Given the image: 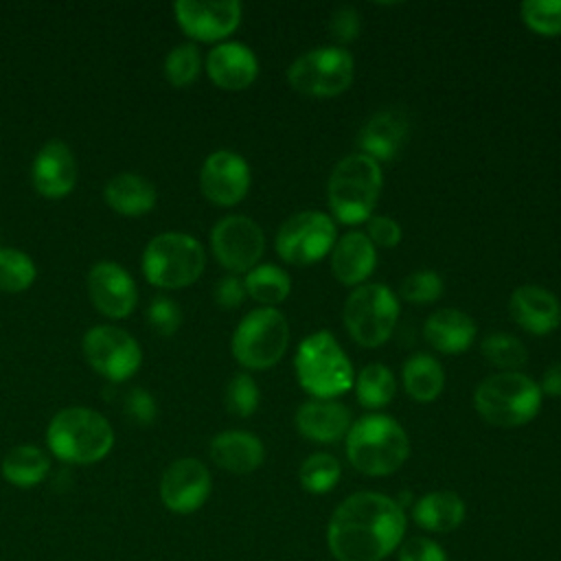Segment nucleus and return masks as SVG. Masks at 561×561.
<instances>
[{"label": "nucleus", "mask_w": 561, "mask_h": 561, "mask_svg": "<svg viewBox=\"0 0 561 561\" xmlns=\"http://www.w3.org/2000/svg\"><path fill=\"white\" fill-rule=\"evenodd\" d=\"M206 72L221 90H245L259 75V59L241 42H219L206 57Z\"/></svg>", "instance_id": "obj_20"}, {"label": "nucleus", "mask_w": 561, "mask_h": 561, "mask_svg": "<svg viewBox=\"0 0 561 561\" xmlns=\"http://www.w3.org/2000/svg\"><path fill=\"white\" fill-rule=\"evenodd\" d=\"M88 294L94 307L114 320L127 318L138 302V289L131 274L114 261H99L90 267Z\"/></svg>", "instance_id": "obj_17"}, {"label": "nucleus", "mask_w": 561, "mask_h": 561, "mask_svg": "<svg viewBox=\"0 0 561 561\" xmlns=\"http://www.w3.org/2000/svg\"><path fill=\"white\" fill-rule=\"evenodd\" d=\"M210 248L221 267L232 274H248L263 256L265 234L245 215H226L210 230Z\"/></svg>", "instance_id": "obj_13"}, {"label": "nucleus", "mask_w": 561, "mask_h": 561, "mask_svg": "<svg viewBox=\"0 0 561 561\" xmlns=\"http://www.w3.org/2000/svg\"><path fill=\"white\" fill-rule=\"evenodd\" d=\"M259 386L248 373H237L228 383L224 392L226 410L234 416H250L259 408Z\"/></svg>", "instance_id": "obj_37"}, {"label": "nucleus", "mask_w": 561, "mask_h": 561, "mask_svg": "<svg viewBox=\"0 0 561 561\" xmlns=\"http://www.w3.org/2000/svg\"><path fill=\"white\" fill-rule=\"evenodd\" d=\"M208 451H210V460L219 469H224L228 473H237V476L256 471L265 458V447L259 440V436H254L252 432H243V430L219 432L210 440Z\"/></svg>", "instance_id": "obj_24"}, {"label": "nucleus", "mask_w": 561, "mask_h": 561, "mask_svg": "<svg viewBox=\"0 0 561 561\" xmlns=\"http://www.w3.org/2000/svg\"><path fill=\"white\" fill-rule=\"evenodd\" d=\"M377 265V252L366 232L348 230L337 237L331 250V272L333 276L348 287L364 285Z\"/></svg>", "instance_id": "obj_22"}, {"label": "nucleus", "mask_w": 561, "mask_h": 561, "mask_svg": "<svg viewBox=\"0 0 561 561\" xmlns=\"http://www.w3.org/2000/svg\"><path fill=\"white\" fill-rule=\"evenodd\" d=\"M519 13L530 31L546 37L561 35V0H526Z\"/></svg>", "instance_id": "obj_36"}, {"label": "nucleus", "mask_w": 561, "mask_h": 561, "mask_svg": "<svg viewBox=\"0 0 561 561\" xmlns=\"http://www.w3.org/2000/svg\"><path fill=\"white\" fill-rule=\"evenodd\" d=\"M296 379L313 399H335L353 388V364L331 331L307 335L294 357Z\"/></svg>", "instance_id": "obj_4"}, {"label": "nucleus", "mask_w": 561, "mask_h": 561, "mask_svg": "<svg viewBox=\"0 0 561 561\" xmlns=\"http://www.w3.org/2000/svg\"><path fill=\"white\" fill-rule=\"evenodd\" d=\"M147 320L151 329L160 335H173L182 324V309L180 305L169 296H156L149 302Z\"/></svg>", "instance_id": "obj_39"}, {"label": "nucleus", "mask_w": 561, "mask_h": 561, "mask_svg": "<svg viewBox=\"0 0 561 561\" xmlns=\"http://www.w3.org/2000/svg\"><path fill=\"white\" fill-rule=\"evenodd\" d=\"M539 388H541V394L561 397V362H557V364L546 368Z\"/></svg>", "instance_id": "obj_45"}, {"label": "nucleus", "mask_w": 561, "mask_h": 561, "mask_svg": "<svg viewBox=\"0 0 561 561\" xmlns=\"http://www.w3.org/2000/svg\"><path fill=\"white\" fill-rule=\"evenodd\" d=\"M340 476H342V467L337 458L324 451H316L307 456L298 469L300 486L313 495L329 493L340 482Z\"/></svg>", "instance_id": "obj_32"}, {"label": "nucleus", "mask_w": 561, "mask_h": 561, "mask_svg": "<svg viewBox=\"0 0 561 561\" xmlns=\"http://www.w3.org/2000/svg\"><path fill=\"white\" fill-rule=\"evenodd\" d=\"M289 344V322L276 307H259L232 333V355L243 368L265 370L280 362Z\"/></svg>", "instance_id": "obj_8"}, {"label": "nucleus", "mask_w": 561, "mask_h": 561, "mask_svg": "<svg viewBox=\"0 0 561 561\" xmlns=\"http://www.w3.org/2000/svg\"><path fill=\"white\" fill-rule=\"evenodd\" d=\"M355 77L353 55L344 46H318L302 53L287 70L289 85L307 96H337Z\"/></svg>", "instance_id": "obj_10"}, {"label": "nucleus", "mask_w": 561, "mask_h": 561, "mask_svg": "<svg viewBox=\"0 0 561 561\" xmlns=\"http://www.w3.org/2000/svg\"><path fill=\"white\" fill-rule=\"evenodd\" d=\"M206 265L202 243L184 232L156 234L142 252L145 278L162 289H182L193 285Z\"/></svg>", "instance_id": "obj_7"}, {"label": "nucleus", "mask_w": 561, "mask_h": 561, "mask_svg": "<svg viewBox=\"0 0 561 561\" xmlns=\"http://www.w3.org/2000/svg\"><path fill=\"white\" fill-rule=\"evenodd\" d=\"M31 182L35 191L48 199L66 197L77 184L72 149L64 140H48L31 164Z\"/></svg>", "instance_id": "obj_18"}, {"label": "nucleus", "mask_w": 561, "mask_h": 561, "mask_svg": "<svg viewBox=\"0 0 561 561\" xmlns=\"http://www.w3.org/2000/svg\"><path fill=\"white\" fill-rule=\"evenodd\" d=\"M199 68H202L199 48L191 42L178 44L175 48L169 50L164 59V77L175 88H186L188 83H193L199 75Z\"/></svg>", "instance_id": "obj_35"}, {"label": "nucleus", "mask_w": 561, "mask_h": 561, "mask_svg": "<svg viewBox=\"0 0 561 561\" xmlns=\"http://www.w3.org/2000/svg\"><path fill=\"white\" fill-rule=\"evenodd\" d=\"M366 237L370 239L373 245L379 248H394L401 241V226L397 219L386 217V215H377L368 219V232Z\"/></svg>", "instance_id": "obj_42"}, {"label": "nucleus", "mask_w": 561, "mask_h": 561, "mask_svg": "<svg viewBox=\"0 0 561 561\" xmlns=\"http://www.w3.org/2000/svg\"><path fill=\"white\" fill-rule=\"evenodd\" d=\"M401 504L377 491L348 495L327 524V543L335 561H383L405 535Z\"/></svg>", "instance_id": "obj_1"}, {"label": "nucleus", "mask_w": 561, "mask_h": 561, "mask_svg": "<svg viewBox=\"0 0 561 561\" xmlns=\"http://www.w3.org/2000/svg\"><path fill=\"white\" fill-rule=\"evenodd\" d=\"M245 291L250 298L265 307H274L283 302L291 291V278L289 274L272 263H261L252 267L243 278Z\"/></svg>", "instance_id": "obj_30"}, {"label": "nucleus", "mask_w": 561, "mask_h": 561, "mask_svg": "<svg viewBox=\"0 0 561 561\" xmlns=\"http://www.w3.org/2000/svg\"><path fill=\"white\" fill-rule=\"evenodd\" d=\"M408 136V116L401 110L375 112L357 134V147L373 160H392Z\"/></svg>", "instance_id": "obj_23"}, {"label": "nucleus", "mask_w": 561, "mask_h": 561, "mask_svg": "<svg viewBox=\"0 0 561 561\" xmlns=\"http://www.w3.org/2000/svg\"><path fill=\"white\" fill-rule=\"evenodd\" d=\"M351 425V410L335 399H311L296 412V430L313 443H335L348 434Z\"/></svg>", "instance_id": "obj_21"}, {"label": "nucleus", "mask_w": 561, "mask_h": 561, "mask_svg": "<svg viewBox=\"0 0 561 561\" xmlns=\"http://www.w3.org/2000/svg\"><path fill=\"white\" fill-rule=\"evenodd\" d=\"M125 410H127V414H129L136 423H151V421L156 419V412H158L153 397H151L147 390H142V388H134V390L127 394V399H125Z\"/></svg>", "instance_id": "obj_44"}, {"label": "nucleus", "mask_w": 561, "mask_h": 561, "mask_svg": "<svg viewBox=\"0 0 561 561\" xmlns=\"http://www.w3.org/2000/svg\"><path fill=\"white\" fill-rule=\"evenodd\" d=\"M48 449L66 462L92 465L105 458L114 445L112 425L90 408H66L46 427Z\"/></svg>", "instance_id": "obj_6"}, {"label": "nucleus", "mask_w": 561, "mask_h": 561, "mask_svg": "<svg viewBox=\"0 0 561 561\" xmlns=\"http://www.w3.org/2000/svg\"><path fill=\"white\" fill-rule=\"evenodd\" d=\"M408 456L410 438L388 414H366L346 434V458L364 476H390Z\"/></svg>", "instance_id": "obj_2"}, {"label": "nucleus", "mask_w": 561, "mask_h": 561, "mask_svg": "<svg viewBox=\"0 0 561 561\" xmlns=\"http://www.w3.org/2000/svg\"><path fill=\"white\" fill-rule=\"evenodd\" d=\"M465 502L454 491H432L412 506V519L427 533H451L465 522Z\"/></svg>", "instance_id": "obj_27"}, {"label": "nucleus", "mask_w": 561, "mask_h": 561, "mask_svg": "<svg viewBox=\"0 0 561 561\" xmlns=\"http://www.w3.org/2000/svg\"><path fill=\"white\" fill-rule=\"evenodd\" d=\"M248 291L243 285V278H239L237 274H228L224 278L217 280L215 285V302L224 309H234L245 300Z\"/></svg>", "instance_id": "obj_43"}, {"label": "nucleus", "mask_w": 561, "mask_h": 561, "mask_svg": "<svg viewBox=\"0 0 561 561\" xmlns=\"http://www.w3.org/2000/svg\"><path fill=\"white\" fill-rule=\"evenodd\" d=\"M379 193L381 167L362 151L340 158L327 180L329 208L342 224L353 226L370 219Z\"/></svg>", "instance_id": "obj_3"}, {"label": "nucleus", "mask_w": 561, "mask_h": 561, "mask_svg": "<svg viewBox=\"0 0 561 561\" xmlns=\"http://www.w3.org/2000/svg\"><path fill=\"white\" fill-rule=\"evenodd\" d=\"M250 182V164L243 160V156L230 149L208 153L199 169V188L204 197L217 206L239 204L245 197Z\"/></svg>", "instance_id": "obj_14"}, {"label": "nucleus", "mask_w": 561, "mask_h": 561, "mask_svg": "<svg viewBox=\"0 0 561 561\" xmlns=\"http://www.w3.org/2000/svg\"><path fill=\"white\" fill-rule=\"evenodd\" d=\"M443 278L434 270H416L408 274L401 285L399 294L403 300L414 305H430L443 296Z\"/></svg>", "instance_id": "obj_38"}, {"label": "nucleus", "mask_w": 561, "mask_h": 561, "mask_svg": "<svg viewBox=\"0 0 561 561\" xmlns=\"http://www.w3.org/2000/svg\"><path fill=\"white\" fill-rule=\"evenodd\" d=\"M397 561H449L445 550L430 537H410L401 543Z\"/></svg>", "instance_id": "obj_40"}, {"label": "nucleus", "mask_w": 561, "mask_h": 561, "mask_svg": "<svg viewBox=\"0 0 561 561\" xmlns=\"http://www.w3.org/2000/svg\"><path fill=\"white\" fill-rule=\"evenodd\" d=\"M180 28L197 42H221L241 22V2L237 0H180L173 4Z\"/></svg>", "instance_id": "obj_15"}, {"label": "nucleus", "mask_w": 561, "mask_h": 561, "mask_svg": "<svg viewBox=\"0 0 561 561\" xmlns=\"http://www.w3.org/2000/svg\"><path fill=\"white\" fill-rule=\"evenodd\" d=\"M210 473L197 458L173 460L160 478L162 504L180 515L197 511L210 495Z\"/></svg>", "instance_id": "obj_16"}, {"label": "nucleus", "mask_w": 561, "mask_h": 561, "mask_svg": "<svg viewBox=\"0 0 561 561\" xmlns=\"http://www.w3.org/2000/svg\"><path fill=\"white\" fill-rule=\"evenodd\" d=\"M0 248H2V245H0Z\"/></svg>", "instance_id": "obj_46"}, {"label": "nucleus", "mask_w": 561, "mask_h": 561, "mask_svg": "<svg viewBox=\"0 0 561 561\" xmlns=\"http://www.w3.org/2000/svg\"><path fill=\"white\" fill-rule=\"evenodd\" d=\"M508 311L513 322L533 335H546L561 322L559 298L539 285H519L513 289Z\"/></svg>", "instance_id": "obj_19"}, {"label": "nucleus", "mask_w": 561, "mask_h": 561, "mask_svg": "<svg viewBox=\"0 0 561 561\" xmlns=\"http://www.w3.org/2000/svg\"><path fill=\"white\" fill-rule=\"evenodd\" d=\"M353 388H355L357 401L370 410L388 405L397 392L394 375L386 364H379V362L366 364L359 370V375H355Z\"/></svg>", "instance_id": "obj_31"}, {"label": "nucleus", "mask_w": 561, "mask_h": 561, "mask_svg": "<svg viewBox=\"0 0 561 561\" xmlns=\"http://www.w3.org/2000/svg\"><path fill=\"white\" fill-rule=\"evenodd\" d=\"M85 362L110 381H125L142 364L140 344L114 324H99L85 331L81 340Z\"/></svg>", "instance_id": "obj_12"}, {"label": "nucleus", "mask_w": 561, "mask_h": 561, "mask_svg": "<svg viewBox=\"0 0 561 561\" xmlns=\"http://www.w3.org/2000/svg\"><path fill=\"white\" fill-rule=\"evenodd\" d=\"M103 199L118 215L140 217V215H147L156 206L158 193H156V186L147 178L125 171V173H116L107 180V184L103 188Z\"/></svg>", "instance_id": "obj_26"}, {"label": "nucleus", "mask_w": 561, "mask_h": 561, "mask_svg": "<svg viewBox=\"0 0 561 561\" xmlns=\"http://www.w3.org/2000/svg\"><path fill=\"white\" fill-rule=\"evenodd\" d=\"M35 276L37 270L28 254L13 248H0V291H24L33 285Z\"/></svg>", "instance_id": "obj_34"}, {"label": "nucleus", "mask_w": 561, "mask_h": 561, "mask_svg": "<svg viewBox=\"0 0 561 561\" xmlns=\"http://www.w3.org/2000/svg\"><path fill=\"white\" fill-rule=\"evenodd\" d=\"M335 241L337 228L329 215L320 210H300L280 224L274 245L285 263L311 265L327 256Z\"/></svg>", "instance_id": "obj_11"}, {"label": "nucleus", "mask_w": 561, "mask_h": 561, "mask_svg": "<svg viewBox=\"0 0 561 561\" xmlns=\"http://www.w3.org/2000/svg\"><path fill=\"white\" fill-rule=\"evenodd\" d=\"M480 353L484 355L486 362H491L493 366L504 368V370H517L528 359V351H526L524 342L517 340L515 335H508L502 331H493V333L484 335L482 344H480Z\"/></svg>", "instance_id": "obj_33"}, {"label": "nucleus", "mask_w": 561, "mask_h": 561, "mask_svg": "<svg viewBox=\"0 0 561 561\" xmlns=\"http://www.w3.org/2000/svg\"><path fill=\"white\" fill-rule=\"evenodd\" d=\"M423 333L432 348L445 355H458L473 344L478 329L469 313L454 307H445L434 311L425 320Z\"/></svg>", "instance_id": "obj_25"}, {"label": "nucleus", "mask_w": 561, "mask_h": 561, "mask_svg": "<svg viewBox=\"0 0 561 561\" xmlns=\"http://www.w3.org/2000/svg\"><path fill=\"white\" fill-rule=\"evenodd\" d=\"M359 26H362V20H359V13L355 7H337L333 13H331V20H329V31L333 35V39L337 44H348L357 37L359 33Z\"/></svg>", "instance_id": "obj_41"}, {"label": "nucleus", "mask_w": 561, "mask_h": 561, "mask_svg": "<svg viewBox=\"0 0 561 561\" xmlns=\"http://www.w3.org/2000/svg\"><path fill=\"white\" fill-rule=\"evenodd\" d=\"M399 318V300L390 287L381 283L357 285L342 309V320L359 346L375 348L381 346L394 331Z\"/></svg>", "instance_id": "obj_9"}, {"label": "nucleus", "mask_w": 561, "mask_h": 561, "mask_svg": "<svg viewBox=\"0 0 561 561\" xmlns=\"http://www.w3.org/2000/svg\"><path fill=\"white\" fill-rule=\"evenodd\" d=\"M0 469L7 482L26 489L39 484L48 476L50 460L46 451H42L35 445H18L7 451Z\"/></svg>", "instance_id": "obj_29"}, {"label": "nucleus", "mask_w": 561, "mask_h": 561, "mask_svg": "<svg viewBox=\"0 0 561 561\" xmlns=\"http://www.w3.org/2000/svg\"><path fill=\"white\" fill-rule=\"evenodd\" d=\"M401 377H403L405 392L419 403L434 401L445 388L443 366L438 364V359H434L432 355H425V353L410 355L403 364Z\"/></svg>", "instance_id": "obj_28"}, {"label": "nucleus", "mask_w": 561, "mask_h": 561, "mask_svg": "<svg viewBox=\"0 0 561 561\" xmlns=\"http://www.w3.org/2000/svg\"><path fill=\"white\" fill-rule=\"evenodd\" d=\"M541 388L519 370H500L482 379L473 392V405L482 421L495 427H519L533 421L541 408Z\"/></svg>", "instance_id": "obj_5"}]
</instances>
